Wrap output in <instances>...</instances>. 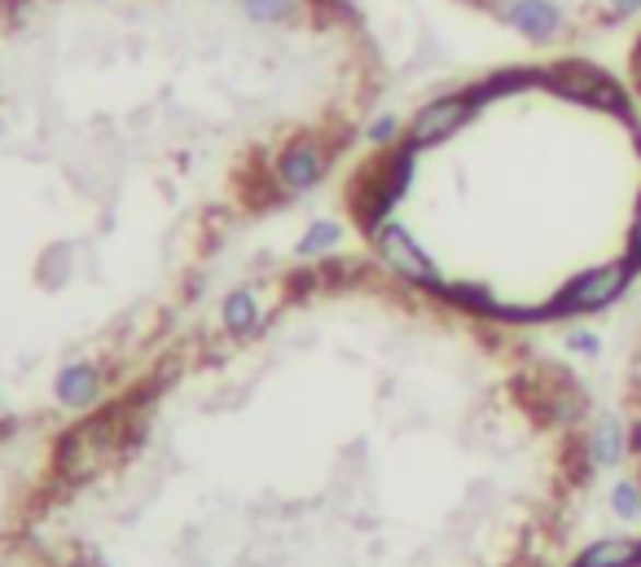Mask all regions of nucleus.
<instances>
[{
  "label": "nucleus",
  "instance_id": "f257e3e1",
  "mask_svg": "<svg viewBox=\"0 0 641 567\" xmlns=\"http://www.w3.org/2000/svg\"><path fill=\"white\" fill-rule=\"evenodd\" d=\"M343 207L413 291L536 335L641 287V93L584 54L505 62L418 102Z\"/></svg>",
  "mask_w": 641,
  "mask_h": 567
},
{
  "label": "nucleus",
  "instance_id": "f03ea898",
  "mask_svg": "<svg viewBox=\"0 0 641 567\" xmlns=\"http://www.w3.org/2000/svg\"><path fill=\"white\" fill-rule=\"evenodd\" d=\"M453 5L549 54H575L641 23V0H453Z\"/></svg>",
  "mask_w": 641,
  "mask_h": 567
},
{
  "label": "nucleus",
  "instance_id": "7ed1b4c3",
  "mask_svg": "<svg viewBox=\"0 0 641 567\" xmlns=\"http://www.w3.org/2000/svg\"><path fill=\"white\" fill-rule=\"evenodd\" d=\"M615 409H619V458H623L628 484H632V493L641 501V317H637L632 339L623 348Z\"/></svg>",
  "mask_w": 641,
  "mask_h": 567
},
{
  "label": "nucleus",
  "instance_id": "20e7f679",
  "mask_svg": "<svg viewBox=\"0 0 641 567\" xmlns=\"http://www.w3.org/2000/svg\"><path fill=\"white\" fill-rule=\"evenodd\" d=\"M553 567H641V532H610L571 545Z\"/></svg>",
  "mask_w": 641,
  "mask_h": 567
},
{
  "label": "nucleus",
  "instance_id": "39448f33",
  "mask_svg": "<svg viewBox=\"0 0 641 567\" xmlns=\"http://www.w3.org/2000/svg\"><path fill=\"white\" fill-rule=\"evenodd\" d=\"M628 80H632V89L641 93V23L632 27V45H628V71H623Z\"/></svg>",
  "mask_w": 641,
  "mask_h": 567
}]
</instances>
